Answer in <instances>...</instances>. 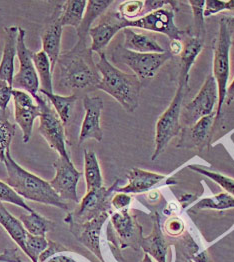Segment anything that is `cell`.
Returning <instances> with one entry per match:
<instances>
[{
	"mask_svg": "<svg viewBox=\"0 0 234 262\" xmlns=\"http://www.w3.org/2000/svg\"><path fill=\"white\" fill-rule=\"evenodd\" d=\"M53 79L64 95L97 88L101 75L94 63L90 48L77 41L70 50L62 52L53 70Z\"/></svg>",
	"mask_w": 234,
	"mask_h": 262,
	"instance_id": "obj_1",
	"label": "cell"
},
{
	"mask_svg": "<svg viewBox=\"0 0 234 262\" xmlns=\"http://www.w3.org/2000/svg\"><path fill=\"white\" fill-rule=\"evenodd\" d=\"M96 67L101 75L97 89L113 97L127 112H134L139 105L142 83L134 74L123 72L113 66L104 52H100Z\"/></svg>",
	"mask_w": 234,
	"mask_h": 262,
	"instance_id": "obj_2",
	"label": "cell"
},
{
	"mask_svg": "<svg viewBox=\"0 0 234 262\" xmlns=\"http://www.w3.org/2000/svg\"><path fill=\"white\" fill-rule=\"evenodd\" d=\"M7 177L5 182L23 199L68 210L67 203L53 190L50 183L37 175L25 170L7 153L4 161Z\"/></svg>",
	"mask_w": 234,
	"mask_h": 262,
	"instance_id": "obj_3",
	"label": "cell"
},
{
	"mask_svg": "<svg viewBox=\"0 0 234 262\" xmlns=\"http://www.w3.org/2000/svg\"><path fill=\"white\" fill-rule=\"evenodd\" d=\"M233 17H221L218 36L213 44V76L218 88V103L215 122L219 119L225 102L227 83L230 74V48L232 45Z\"/></svg>",
	"mask_w": 234,
	"mask_h": 262,
	"instance_id": "obj_4",
	"label": "cell"
},
{
	"mask_svg": "<svg viewBox=\"0 0 234 262\" xmlns=\"http://www.w3.org/2000/svg\"><path fill=\"white\" fill-rule=\"evenodd\" d=\"M188 86L178 84V88L169 106L160 115L155 127V148L151 160H156L165 150L171 140L182 129L180 117L182 104Z\"/></svg>",
	"mask_w": 234,
	"mask_h": 262,
	"instance_id": "obj_5",
	"label": "cell"
},
{
	"mask_svg": "<svg viewBox=\"0 0 234 262\" xmlns=\"http://www.w3.org/2000/svg\"><path fill=\"white\" fill-rule=\"evenodd\" d=\"M171 54L164 53H138L130 51L123 46H118L112 51L113 62H120L129 67L140 81L151 79L157 71L171 59Z\"/></svg>",
	"mask_w": 234,
	"mask_h": 262,
	"instance_id": "obj_6",
	"label": "cell"
},
{
	"mask_svg": "<svg viewBox=\"0 0 234 262\" xmlns=\"http://www.w3.org/2000/svg\"><path fill=\"white\" fill-rule=\"evenodd\" d=\"M107 227V238L121 249L131 247L138 250L143 239L142 227L129 209L112 213Z\"/></svg>",
	"mask_w": 234,
	"mask_h": 262,
	"instance_id": "obj_7",
	"label": "cell"
},
{
	"mask_svg": "<svg viewBox=\"0 0 234 262\" xmlns=\"http://www.w3.org/2000/svg\"><path fill=\"white\" fill-rule=\"evenodd\" d=\"M35 102L40 107V117L38 131L48 145L56 151L59 156L67 157L69 154L66 150V132L62 121L58 117L50 102L40 92L34 98Z\"/></svg>",
	"mask_w": 234,
	"mask_h": 262,
	"instance_id": "obj_8",
	"label": "cell"
},
{
	"mask_svg": "<svg viewBox=\"0 0 234 262\" xmlns=\"http://www.w3.org/2000/svg\"><path fill=\"white\" fill-rule=\"evenodd\" d=\"M119 179H117L110 187H100L86 192L84 197L79 202L78 207L67 214L65 221H73L75 223H86L96 219L104 212L111 211V198L118 188Z\"/></svg>",
	"mask_w": 234,
	"mask_h": 262,
	"instance_id": "obj_9",
	"label": "cell"
},
{
	"mask_svg": "<svg viewBox=\"0 0 234 262\" xmlns=\"http://www.w3.org/2000/svg\"><path fill=\"white\" fill-rule=\"evenodd\" d=\"M218 103V88L212 74L208 75L199 92L181 111V126L187 127L196 123L199 119L212 114Z\"/></svg>",
	"mask_w": 234,
	"mask_h": 262,
	"instance_id": "obj_10",
	"label": "cell"
},
{
	"mask_svg": "<svg viewBox=\"0 0 234 262\" xmlns=\"http://www.w3.org/2000/svg\"><path fill=\"white\" fill-rule=\"evenodd\" d=\"M26 31L19 28L17 39V58L19 61V69L13 78L12 88L19 89L29 93L35 98L39 93V79L33 63V51H31L25 43Z\"/></svg>",
	"mask_w": 234,
	"mask_h": 262,
	"instance_id": "obj_11",
	"label": "cell"
},
{
	"mask_svg": "<svg viewBox=\"0 0 234 262\" xmlns=\"http://www.w3.org/2000/svg\"><path fill=\"white\" fill-rule=\"evenodd\" d=\"M54 177L49 181L53 190L63 201L69 200L79 203L77 195V184L82 173L76 169L70 156H59L53 163Z\"/></svg>",
	"mask_w": 234,
	"mask_h": 262,
	"instance_id": "obj_12",
	"label": "cell"
},
{
	"mask_svg": "<svg viewBox=\"0 0 234 262\" xmlns=\"http://www.w3.org/2000/svg\"><path fill=\"white\" fill-rule=\"evenodd\" d=\"M127 27L162 33L169 37L171 40H181V35L184 33L175 25L174 12L168 8L150 12L133 21L125 20V28Z\"/></svg>",
	"mask_w": 234,
	"mask_h": 262,
	"instance_id": "obj_13",
	"label": "cell"
},
{
	"mask_svg": "<svg viewBox=\"0 0 234 262\" xmlns=\"http://www.w3.org/2000/svg\"><path fill=\"white\" fill-rule=\"evenodd\" d=\"M12 98L14 102V120L18 127L22 129V140L28 143L36 118L40 117L41 111L34 98L26 91L13 89Z\"/></svg>",
	"mask_w": 234,
	"mask_h": 262,
	"instance_id": "obj_14",
	"label": "cell"
},
{
	"mask_svg": "<svg viewBox=\"0 0 234 262\" xmlns=\"http://www.w3.org/2000/svg\"><path fill=\"white\" fill-rule=\"evenodd\" d=\"M112 212H104L86 223H75L73 221H65L69 225L70 232L81 244L87 247L100 262H105L100 249V233L107 219Z\"/></svg>",
	"mask_w": 234,
	"mask_h": 262,
	"instance_id": "obj_15",
	"label": "cell"
},
{
	"mask_svg": "<svg viewBox=\"0 0 234 262\" xmlns=\"http://www.w3.org/2000/svg\"><path fill=\"white\" fill-rule=\"evenodd\" d=\"M62 9V2H57L48 22L43 28L40 34L42 41V51L50 59L52 72L56 62L61 54V39L63 27L60 23V15Z\"/></svg>",
	"mask_w": 234,
	"mask_h": 262,
	"instance_id": "obj_16",
	"label": "cell"
},
{
	"mask_svg": "<svg viewBox=\"0 0 234 262\" xmlns=\"http://www.w3.org/2000/svg\"><path fill=\"white\" fill-rule=\"evenodd\" d=\"M83 107L86 115L81 124L78 143L82 144L89 139L101 142L103 130L100 125V116L104 107L103 100L99 96L86 95L83 98Z\"/></svg>",
	"mask_w": 234,
	"mask_h": 262,
	"instance_id": "obj_17",
	"label": "cell"
},
{
	"mask_svg": "<svg viewBox=\"0 0 234 262\" xmlns=\"http://www.w3.org/2000/svg\"><path fill=\"white\" fill-rule=\"evenodd\" d=\"M216 111L212 114L199 119L192 126L183 127L177 147L199 150L203 149L210 142V134L215 123Z\"/></svg>",
	"mask_w": 234,
	"mask_h": 262,
	"instance_id": "obj_18",
	"label": "cell"
},
{
	"mask_svg": "<svg viewBox=\"0 0 234 262\" xmlns=\"http://www.w3.org/2000/svg\"><path fill=\"white\" fill-rule=\"evenodd\" d=\"M125 28V20L122 19L117 12L114 15H109L103 21L93 26L89 31V36L91 37L90 50L92 52H103L113 37Z\"/></svg>",
	"mask_w": 234,
	"mask_h": 262,
	"instance_id": "obj_19",
	"label": "cell"
},
{
	"mask_svg": "<svg viewBox=\"0 0 234 262\" xmlns=\"http://www.w3.org/2000/svg\"><path fill=\"white\" fill-rule=\"evenodd\" d=\"M5 39L2 57L0 61V79L6 81L9 85L12 86L15 66L14 61L17 56V39L19 33V27L17 26H8L4 27Z\"/></svg>",
	"mask_w": 234,
	"mask_h": 262,
	"instance_id": "obj_20",
	"label": "cell"
},
{
	"mask_svg": "<svg viewBox=\"0 0 234 262\" xmlns=\"http://www.w3.org/2000/svg\"><path fill=\"white\" fill-rule=\"evenodd\" d=\"M165 178L166 176L164 174L133 167L127 173V184L123 187H118L116 192H123L127 194L144 193L159 184Z\"/></svg>",
	"mask_w": 234,
	"mask_h": 262,
	"instance_id": "obj_21",
	"label": "cell"
},
{
	"mask_svg": "<svg viewBox=\"0 0 234 262\" xmlns=\"http://www.w3.org/2000/svg\"><path fill=\"white\" fill-rule=\"evenodd\" d=\"M151 219L153 221L152 231L148 236L143 237L140 248L144 253H147L157 262H166L168 245L164 238L161 230L160 215L155 211L152 213Z\"/></svg>",
	"mask_w": 234,
	"mask_h": 262,
	"instance_id": "obj_22",
	"label": "cell"
},
{
	"mask_svg": "<svg viewBox=\"0 0 234 262\" xmlns=\"http://www.w3.org/2000/svg\"><path fill=\"white\" fill-rule=\"evenodd\" d=\"M123 47L138 53H164L165 49L158 43L154 34L137 32L134 28H124Z\"/></svg>",
	"mask_w": 234,
	"mask_h": 262,
	"instance_id": "obj_23",
	"label": "cell"
},
{
	"mask_svg": "<svg viewBox=\"0 0 234 262\" xmlns=\"http://www.w3.org/2000/svg\"><path fill=\"white\" fill-rule=\"evenodd\" d=\"M114 3L112 0H89L87 1L86 12L79 27L76 29L78 42L86 44L87 36L92 28V24L105 13L107 9Z\"/></svg>",
	"mask_w": 234,
	"mask_h": 262,
	"instance_id": "obj_24",
	"label": "cell"
},
{
	"mask_svg": "<svg viewBox=\"0 0 234 262\" xmlns=\"http://www.w3.org/2000/svg\"><path fill=\"white\" fill-rule=\"evenodd\" d=\"M203 40L200 38L192 37L184 45L183 51L180 55V73H179V84L188 86L189 71L194 64L196 58L203 49Z\"/></svg>",
	"mask_w": 234,
	"mask_h": 262,
	"instance_id": "obj_25",
	"label": "cell"
},
{
	"mask_svg": "<svg viewBox=\"0 0 234 262\" xmlns=\"http://www.w3.org/2000/svg\"><path fill=\"white\" fill-rule=\"evenodd\" d=\"M0 225L7 231L10 237L15 241L18 247L24 251L28 232L24 228L19 219L13 216L0 202Z\"/></svg>",
	"mask_w": 234,
	"mask_h": 262,
	"instance_id": "obj_26",
	"label": "cell"
},
{
	"mask_svg": "<svg viewBox=\"0 0 234 262\" xmlns=\"http://www.w3.org/2000/svg\"><path fill=\"white\" fill-rule=\"evenodd\" d=\"M45 98L50 102L52 107L57 113L58 117L62 121L64 126H67L68 123L71 121L73 110L75 107V103L78 99L76 94L70 95H61L56 93H47V92H40Z\"/></svg>",
	"mask_w": 234,
	"mask_h": 262,
	"instance_id": "obj_27",
	"label": "cell"
},
{
	"mask_svg": "<svg viewBox=\"0 0 234 262\" xmlns=\"http://www.w3.org/2000/svg\"><path fill=\"white\" fill-rule=\"evenodd\" d=\"M33 63L39 79V92L53 93V72L47 54L42 50L33 53Z\"/></svg>",
	"mask_w": 234,
	"mask_h": 262,
	"instance_id": "obj_28",
	"label": "cell"
},
{
	"mask_svg": "<svg viewBox=\"0 0 234 262\" xmlns=\"http://www.w3.org/2000/svg\"><path fill=\"white\" fill-rule=\"evenodd\" d=\"M86 0H67L62 2L60 23L62 27L72 26L77 29L86 12Z\"/></svg>",
	"mask_w": 234,
	"mask_h": 262,
	"instance_id": "obj_29",
	"label": "cell"
},
{
	"mask_svg": "<svg viewBox=\"0 0 234 262\" xmlns=\"http://www.w3.org/2000/svg\"><path fill=\"white\" fill-rule=\"evenodd\" d=\"M84 177L86 190H92L103 186V178L97 156L92 150H84Z\"/></svg>",
	"mask_w": 234,
	"mask_h": 262,
	"instance_id": "obj_30",
	"label": "cell"
},
{
	"mask_svg": "<svg viewBox=\"0 0 234 262\" xmlns=\"http://www.w3.org/2000/svg\"><path fill=\"white\" fill-rule=\"evenodd\" d=\"M19 220L22 221L26 231L34 236H45V234L52 230L55 226L53 221L44 217L36 211L22 214L19 216Z\"/></svg>",
	"mask_w": 234,
	"mask_h": 262,
	"instance_id": "obj_31",
	"label": "cell"
},
{
	"mask_svg": "<svg viewBox=\"0 0 234 262\" xmlns=\"http://www.w3.org/2000/svg\"><path fill=\"white\" fill-rule=\"evenodd\" d=\"M232 208H234V197L223 192L199 200L188 210V212H197L201 210H228Z\"/></svg>",
	"mask_w": 234,
	"mask_h": 262,
	"instance_id": "obj_32",
	"label": "cell"
},
{
	"mask_svg": "<svg viewBox=\"0 0 234 262\" xmlns=\"http://www.w3.org/2000/svg\"><path fill=\"white\" fill-rule=\"evenodd\" d=\"M189 169H192V171H194V172H197L199 174L204 175V176L210 178L214 182H216L219 186H221L226 191V193H228L231 196L234 197L233 178H230V177L221 174V173L213 172V171L205 169L202 166H197V165H190Z\"/></svg>",
	"mask_w": 234,
	"mask_h": 262,
	"instance_id": "obj_33",
	"label": "cell"
},
{
	"mask_svg": "<svg viewBox=\"0 0 234 262\" xmlns=\"http://www.w3.org/2000/svg\"><path fill=\"white\" fill-rule=\"evenodd\" d=\"M144 9L143 0L124 1L118 6L117 14L124 20L133 21L142 16Z\"/></svg>",
	"mask_w": 234,
	"mask_h": 262,
	"instance_id": "obj_34",
	"label": "cell"
},
{
	"mask_svg": "<svg viewBox=\"0 0 234 262\" xmlns=\"http://www.w3.org/2000/svg\"><path fill=\"white\" fill-rule=\"evenodd\" d=\"M16 132L15 124L9 120L0 122V161L4 163L6 155L9 152L10 144Z\"/></svg>",
	"mask_w": 234,
	"mask_h": 262,
	"instance_id": "obj_35",
	"label": "cell"
},
{
	"mask_svg": "<svg viewBox=\"0 0 234 262\" xmlns=\"http://www.w3.org/2000/svg\"><path fill=\"white\" fill-rule=\"evenodd\" d=\"M48 245V239L45 236H34L28 233L25 243L24 253L32 262H38V258Z\"/></svg>",
	"mask_w": 234,
	"mask_h": 262,
	"instance_id": "obj_36",
	"label": "cell"
},
{
	"mask_svg": "<svg viewBox=\"0 0 234 262\" xmlns=\"http://www.w3.org/2000/svg\"><path fill=\"white\" fill-rule=\"evenodd\" d=\"M190 7H192L193 18H194V26L196 29V37L204 40L206 29H205V23H204V6L205 1H188Z\"/></svg>",
	"mask_w": 234,
	"mask_h": 262,
	"instance_id": "obj_37",
	"label": "cell"
},
{
	"mask_svg": "<svg viewBox=\"0 0 234 262\" xmlns=\"http://www.w3.org/2000/svg\"><path fill=\"white\" fill-rule=\"evenodd\" d=\"M0 202H6L10 204H14L18 207H22L27 212H33L34 210L29 207L25 200L19 196L9 185L6 184L5 181L0 180Z\"/></svg>",
	"mask_w": 234,
	"mask_h": 262,
	"instance_id": "obj_38",
	"label": "cell"
},
{
	"mask_svg": "<svg viewBox=\"0 0 234 262\" xmlns=\"http://www.w3.org/2000/svg\"><path fill=\"white\" fill-rule=\"evenodd\" d=\"M67 251H69V250L62 244L48 239V245H47L46 249L40 254V256L38 258V262H46L51 257H53V255L62 253V252H67Z\"/></svg>",
	"mask_w": 234,
	"mask_h": 262,
	"instance_id": "obj_39",
	"label": "cell"
},
{
	"mask_svg": "<svg viewBox=\"0 0 234 262\" xmlns=\"http://www.w3.org/2000/svg\"><path fill=\"white\" fill-rule=\"evenodd\" d=\"M184 222L178 217H171L164 223V231L172 237L179 236L184 231Z\"/></svg>",
	"mask_w": 234,
	"mask_h": 262,
	"instance_id": "obj_40",
	"label": "cell"
},
{
	"mask_svg": "<svg viewBox=\"0 0 234 262\" xmlns=\"http://www.w3.org/2000/svg\"><path fill=\"white\" fill-rule=\"evenodd\" d=\"M227 10V0H206L204 6V17Z\"/></svg>",
	"mask_w": 234,
	"mask_h": 262,
	"instance_id": "obj_41",
	"label": "cell"
},
{
	"mask_svg": "<svg viewBox=\"0 0 234 262\" xmlns=\"http://www.w3.org/2000/svg\"><path fill=\"white\" fill-rule=\"evenodd\" d=\"M132 197L127 193L115 192V194L111 198V206L116 211H121L124 209H129Z\"/></svg>",
	"mask_w": 234,
	"mask_h": 262,
	"instance_id": "obj_42",
	"label": "cell"
},
{
	"mask_svg": "<svg viewBox=\"0 0 234 262\" xmlns=\"http://www.w3.org/2000/svg\"><path fill=\"white\" fill-rule=\"evenodd\" d=\"M24 254L19 247L7 248L0 253V262H24L22 259Z\"/></svg>",
	"mask_w": 234,
	"mask_h": 262,
	"instance_id": "obj_43",
	"label": "cell"
},
{
	"mask_svg": "<svg viewBox=\"0 0 234 262\" xmlns=\"http://www.w3.org/2000/svg\"><path fill=\"white\" fill-rule=\"evenodd\" d=\"M176 2H172V1H164V0H146L144 1V9H143V13L142 16L145 14H148L150 12L156 11L158 9H162L164 8L165 5H172L175 4Z\"/></svg>",
	"mask_w": 234,
	"mask_h": 262,
	"instance_id": "obj_44",
	"label": "cell"
},
{
	"mask_svg": "<svg viewBox=\"0 0 234 262\" xmlns=\"http://www.w3.org/2000/svg\"><path fill=\"white\" fill-rule=\"evenodd\" d=\"M169 46L171 55H181L184 48V45L182 44L181 40H171Z\"/></svg>",
	"mask_w": 234,
	"mask_h": 262,
	"instance_id": "obj_45",
	"label": "cell"
},
{
	"mask_svg": "<svg viewBox=\"0 0 234 262\" xmlns=\"http://www.w3.org/2000/svg\"><path fill=\"white\" fill-rule=\"evenodd\" d=\"M234 101V78L231 81L230 85L227 88V92H226V98H225V102L227 105H230L231 102Z\"/></svg>",
	"mask_w": 234,
	"mask_h": 262,
	"instance_id": "obj_46",
	"label": "cell"
},
{
	"mask_svg": "<svg viewBox=\"0 0 234 262\" xmlns=\"http://www.w3.org/2000/svg\"><path fill=\"white\" fill-rule=\"evenodd\" d=\"M46 262H76L73 258L66 256V255H56L51 257L50 259H48Z\"/></svg>",
	"mask_w": 234,
	"mask_h": 262,
	"instance_id": "obj_47",
	"label": "cell"
},
{
	"mask_svg": "<svg viewBox=\"0 0 234 262\" xmlns=\"http://www.w3.org/2000/svg\"><path fill=\"white\" fill-rule=\"evenodd\" d=\"M9 117H10V112H9V110H2V108H0V122L9 120Z\"/></svg>",
	"mask_w": 234,
	"mask_h": 262,
	"instance_id": "obj_48",
	"label": "cell"
},
{
	"mask_svg": "<svg viewBox=\"0 0 234 262\" xmlns=\"http://www.w3.org/2000/svg\"><path fill=\"white\" fill-rule=\"evenodd\" d=\"M227 10H229L234 16V0H227Z\"/></svg>",
	"mask_w": 234,
	"mask_h": 262,
	"instance_id": "obj_49",
	"label": "cell"
},
{
	"mask_svg": "<svg viewBox=\"0 0 234 262\" xmlns=\"http://www.w3.org/2000/svg\"><path fill=\"white\" fill-rule=\"evenodd\" d=\"M141 262H153L152 261V259H151V256L147 254V253H144V256H143V258H142V260Z\"/></svg>",
	"mask_w": 234,
	"mask_h": 262,
	"instance_id": "obj_50",
	"label": "cell"
},
{
	"mask_svg": "<svg viewBox=\"0 0 234 262\" xmlns=\"http://www.w3.org/2000/svg\"><path fill=\"white\" fill-rule=\"evenodd\" d=\"M6 84H8L6 81H4V80H1V79H0V90H1V88H3L4 85H6Z\"/></svg>",
	"mask_w": 234,
	"mask_h": 262,
	"instance_id": "obj_51",
	"label": "cell"
},
{
	"mask_svg": "<svg viewBox=\"0 0 234 262\" xmlns=\"http://www.w3.org/2000/svg\"><path fill=\"white\" fill-rule=\"evenodd\" d=\"M189 262H194L193 260H189Z\"/></svg>",
	"mask_w": 234,
	"mask_h": 262,
	"instance_id": "obj_52",
	"label": "cell"
}]
</instances>
